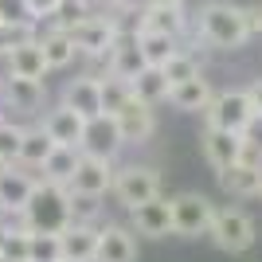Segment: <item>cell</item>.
Returning <instances> with one entry per match:
<instances>
[{
    "instance_id": "obj_3",
    "label": "cell",
    "mask_w": 262,
    "mask_h": 262,
    "mask_svg": "<svg viewBox=\"0 0 262 262\" xmlns=\"http://www.w3.org/2000/svg\"><path fill=\"white\" fill-rule=\"evenodd\" d=\"M63 32L71 35V43L78 47V55H90V59H110V51H114L118 39H121V28L110 20L106 12L82 16V20L67 24Z\"/></svg>"
},
{
    "instance_id": "obj_25",
    "label": "cell",
    "mask_w": 262,
    "mask_h": 262,
    "mask_svg": "<svg viewBox=\"0 0 262 262\" xmlns=\"http://www.w3.org/2000/svg\"><path fill=\"white\" fill-rule=\"evenodd\" d=\"M39 43H43L47 71H63V67L75 63V55H78V47L71 43V35H67L63 28H47V32L39 35Z\"/></svg>"
},
{
    "instance_id": "obj_1",
    "label": "cell",
    "mask_w": 262,
    "mask_h": 262,
    "mask_svg": "<svg viewBox=\"0 0 262 262\" xmlns=\"http://www.w3.org/2000/svg\"><path fill=\"white\" fill-rule=\"evenodd\" d=\"M196 35L204 47L215 51H239L247 43V24H243V8L231 0H208L196 12Z\"/></svg>"
},
{
    "instance_id": "obj_16",
    "label": "cell",
    "mask_w": 262,
    "mask_h": 262,
    "mask_svg": "<svg viewBox=\"0 0 262 262\" xmlns=\"http://www.w3.org/2000/svg\"><path fill=\"white\" fill-rule=\"evenodd\" d=\"M63 106H71L82 118H98L102 114V78L98 75H78L63 86Z\"/></svg>"
},
{
    "instance_id": "obj_17",
    "label": "cell",
    "mask_w": 262,
    "mask_h": 262,
    "mask_svg": "<svg viewBox=\"0 0 262 262\" xmlns=\"http://www.w3.org/2000/svg\"><path fill=\"white\" fill-rule=\"evenodd\" d=\"M35 184H39V176L24 172L20 164H8V168L0 172V204H4V211H16V215H20V211L28 208V200H32Z\"/></svg>"
},
{
    "instance_id": "obj_15",
    "label": "cell",
    "mask_w": 262,
    "mask_h": 262,
    "mask_svg": "<svg viewBox=\"0 0 262 262\" xmlns=\"http://www.w3.org/2000/svg\"><path fill=\"white\" fill-rule=\"evenodd\" d=\"M137 32H161V35L180 39L188 32L184 4H145L141 16H137Z\"/></svg>"
},
{
    "instance_id": "obj_2",
    "label": "cell",
    "mask_w": 262,
    "mask_h": 262,
    "mask_svg": "<svg viewBox=\"0 0 262 262\" xmlns=\"http://www.w3.org/2000/svg\"><path fill=\"white\" fill-rule=\"evenodd\" d=\"M20 215H24V227L32 235H63L71 227V188L39 180L32 200H28V208Z\"/></svg>"
},
{
    "instance_id": "obj_45",
    "label": "cell",
    "mask_w": 262,
    "mask_h": 262,
    "mask_svg": "<svg viewBox=\"0 0 262 262\" xmlns=\"http://www.w3.org/2000/svg\"><path fill=\"white\" fill-rule=\"evenodd\" d=\"M0 211H4V204H0Z\"/></svg>"
},
{
    "instance_id": "obj_46",
    "label": "cell",
    "mask_w": 262,
    "mask_h": 262,
    "mask_svg": "<svg viewBox=\"0 0 262 262\" xmlns=\"http://www.w3.org/2000/svg\"><path fill=\"white\" fill-rule=\"evenodd\" d=\"M0 262H8V258H0Z\"/></svg>"
},
{
    "instance_id": "obj_19",
    "label": "cell",
    "mask_w": 262,
    "mask_h": 262,
    "mask_svg": "<svg viewBox=\"0 0 262 262\" xmlns=\"http://www.w3.org/2000/svg\"><path fill=\"white\" fill-rule=\"evenodd\" d=\"M4 71L16 78H43L47 75V59H43V43H39V35L28 39V43L12 47L4 55Z\"/></svg>"
},
{
    "instance_id": "obj_40",
    "label": "cell",
    "mask_w": 262,
    "mask_h": 262,
    "mask_svg": "<svg viewBox=\"0 0 262 262\" xmlns=\"http://www.w3.org/2000/svg\"><path fill=\"white\" fill-rule=\"evenodd\" d=\"M247 94H251V102H254V110L262 114V78H254L251 86H247Z\"/></svg>"
},
{
    "instance_id": "obj_8",
    "label": "cell",
    "mask_w": 262,
    "mask_h": 262,
    "mask_svg": "<svg viewBox=\"0 0 262 262\" xmlns=\"http://www.w3.org/2000/svg\"><path fill=\"white\" fill-rule=\"evenodd\" d=\"M114 161H102V157H78V168L71 176V192L75 196H90V200H102L114 188Z\"/></svg>"
},
{
    "instance_id": "obj_10",
    "label": "cell",
    "mask_w": 262,
    "mask_h": 262,
    "mask_svg": "<svg viewBox=\"0 0 262 262\" xmlns=\"http://www.w3.org/2000/svg\"><path fill=\"white\" fill-rule=\"evenodd\" d=\"M121 145H125V141H121V133H118V121L110 118V114H98V118L86 121L78 153H82V157H102V161H114Z\"/></svg>"
},
{
    "instance_id": "obj_23",
    "label": "cell",
    "mask_w": 262,
    "mask_h": 262,
    "mask_svg": "<svg viewBox=\"0 0 262 262\" xmlns=\"http://www.w3.org/2000/svg\"><path fill=\"white\" fill-rule=\"evenodd\" d=\"M211 82L204 75H196V78H188V82H180V86H172L168 90V102H172L176 110H184V114H200V110H208L211 106Z\"/></svg>"
},
{
    "instance_id": "obj_44",
    "label": "cell",
    "mask_w": 262,
    "mask_h": 262,
    "mask_svg": "<svg viewBox=\"0 0 262 262\" xmlns=\"http://www.w3.org/2000/svg\"><path fill=\"white\" fill-rule=\"evenodd\" d=\"M0 24H4V12H0Z\"/></svg>"
},
{
    "instance_id": "obj_9",
    "label": "cell",
    "mask_w": 262,
    "mask_h": 262,
    "mask_svg": "<svg viewBox=\"0 0 262 262\" xmlns=\"http://www.w3.org/2000/svg\"><path fill=\"white\" fill-rule=\"evenodd\" d=\"M0 98H4L8 110H16V114H39L43 102H47V82H43V78L4 75V78H0Z\"/></svg>"
},
{
    "instance_id": "obj_20",
    "label": "cell",
    "mask_w": 262,
    "mask_h": 262,
    "mask_svg": "<svg viewBox=\"0 0 262 262\" xmlns=\"http://www.w3.org/2000/svg\"><path fill=\"white\" fill-rule=\"evenodd\" d=\"M145 67H149V63H145V55H141V47H137V39H133V35H121L118 47H114V51H110V59H106V75L121 78V82H133Z\"/></svg>"
},
{
    "instance_id": "obj_43",
    "label": "cell",
    "mask_w": 262,
    "mask_h": 262,
    "mask_svg": "<svg viewBox=\"0 0 262 262\" xmlns=\"http://www.w3.org/2000/svg\"><path fill=\"white\" fill-rule=\"evenodd\" d=\"M4 168H8V164H4V161H0V172H4Z\"/></svg>"
},
{
    "instance_id": "obj_14",
    "label": "cell",
    "mask_w": 262,
    "mask_h": 262,
    "mask_svg": "<svg viewBox=\"0 0 262 262\" xmlns=\"http://www.w3.org/2000/svg\"><path fill=\"white\" fill-rule=\"evenodd\" d=\"M129 223L145 239H168V235H172V204L164 196H157V200H149V204H141V208H133Z\"/></svg>"
},
{
    "instance_id": "obj_26",
    "label": "cell",
    "mask_w": 262,
    "mask_h": 262,
    "mask_svg": "<svg viewBox=\"0 0 262 262\" xmlns=\"http://www.w3.org/2000/svg\"><path fill=\"white\" fill-rule=\"evenodd\" d=\"M55 153V141L47 137L39 125H32V129H24V141H20V157H16V164L20 168H43V161Z\"/></svg>"
},
{
    "instance_id": "obj_35",
    "label": "cell",
    "mask_w": 262,
    "mask_h": 262,
    "mask_svg": "<svg viewBox=\"0 0 262 262\" xmlns=\"http://www.w3.org/2000/svg\"><path fill=\"white\" fill-rule=\"evenodd\" d=\"M243 161L262 164V114L243 129Z\"/></svg>"
},
{
    "instance_id": "obj_27",
    "label": "cell",
    "mask_w": 262,
    "mask_h": 262,
    "mask_svg": "<svg viewBox=\"0 0 262 262\" xmlns=\"http://www.w3.org/2000/svg\"><path fill=\"white\" fill-rule=\"evenodd\" d=\"M133 39H137V47H141V55H145L149 67H164L176 51H180V39L161 35V32H133Z\"/></svg>"
},
{
    "instance_id": "obj_39",
    "label": "cell",
    "mask_w": 262,
    "mask_h": 262,
    "mask_svg": "<svg viewBox=\"0 0 262 262\" xmlns=\"http://www.w3.org/2000/svg\"><path fill=\"white\" fill-rule=\"evenodd\" d=\"M12 227H24V215H16V211H0V247H4V239H8Z\"/></svg>"
},
{
    "instance_id": "obj_38",
    "label": "cell",
    "mask_w": 262,
    "mask_h": 262,
    "mask_svg": "<svg viewBox=\"0 0 262 262\" xmlns=\"http://www.w3.org/2000/svg\"><path fill=\"white\" fill-rule=\"evenodd\" d=\"M243 24H247V39L262 35V4H247L243 8Z\"/></svg>"
},
{
    "instance_id": "obj_24",
    "label": "cell",
    "mask_w": 262,
    "mask_h": 262,
    "mask_svg": "<svg viewBox=\"0 0 262 262\" xmlns=\"http://www.w3.org/2000/svg\"><path fill=\"white\" fill-rule=\"evenodd\" d=\"M129 90H133V98L137 102H145V106H161V102H168V78H164V71L161 67H145L141 75L129 82Z\"/></svg>"
},
{
    "instance_id": "obj_31",
    "label": "cell",
    "mask_w": 262,
    "mask_h": 262,
    "mask_svg": "<svg viewBox=\"0 0 262 262\" xmlns=\"http://www.w3.org/2000/svg\"><path fill=\"white\" fill-rule=\"evenodd\" d=\"M133 98V90H129V82H121V78H114V75H106L102 78V114H118L125 102Z\"/></svg>"
},
{
    "instance_id": "obj_7",
    "label": "cell",
    "mask_w": 262,
    "mask_h": 262,
    "mask_svg": "<svg viewBox=\"0 0 262 262\" xmlns=\"http://www.w3.org/2000/svg\"><path fill=\"white\" fill-rule=\"evenodd\" d=\"M204 114H208V125L227 129V133H239V137H243V129L258 118V110H254V102H251L247 90H223V94H215Z\"/></svg>"
},
{
    "instance_id": "obj_30",
    "label": "cell",
    "mask_w": 262,
    "mask_h": 262,
    "mask_svg": "<svg viewBox=\"0 0 262 262\" xmlns=\"http://www.w3.org/2000/svg\"><path fill=\"white\" fill-rule=\"evenodd\" d=\"M35 24L28 20V16H20V20H4L0 24V59L12 51V47H20V43H28V39H35Z\"/></svg>"
},
{
    "instance_id": "obj_41",
    "label": "cell",
    "mask_w": 262,
    "mask_h": 262,
    "mask_svg": "<svg viewBox=\"0 0 262 262\" xmlns=\"http://www.w3.org/2000/svg\"><path fill=\"white\" fill-rule=\"evenodd\" d=\"M145 4H184V0H145Z\"/></svg>"
},
{
    "instance_id": "obj_34",
    "label": "cell",
    "mask_w": 262,
    "mask_h": 262,
    "mask_svg": "<svg viewBox=\"0 0 262 262\" xmlns=\"http://www.w3.org/2000/svg\"><path fill=\"white\" fill-rule=\"evenodd\" d=\"M32 262H63L59 235H32Z\"/></svg>"
},
{
    "instance_id": "obj_4",
    "label": "cell",
    "mask_w": 262,
    "mask_h": 262,
    "mask_svg": "<svg viewBox=\"0 0 262 262\" xmlns=\"http://www.w3.org/2000/svg\"><path fill=\"white\" fill-rule=\"evenodd\" d=\"M110 192H114V200L125 211H133V208H141V204L161 196V172L149 168V164H125V168L114 172V188Z\"/></svg>"
},
{
    "instance_id": "obj_33",
    "label": "cell",
    "mask_w": 262,
    "mask_h": 262,
    "mask_svg": "<svg viewBox=\"0 0 262 262\" xmlns=\"http://www.w3.org/2000/svg\"><path fill=\"white\" fill-rule=\"evenodd\" d=\"M20 141H24V125H16V121H0V161L4 164H16V157H20Z\"/></svg>"
},
{
    "instance_id": "obj_21",
    "label": "cell",
    "mask_w": 262,
    "mask_h": 262,
    "mask_svg": "<svg viewBox=\"0 0 262 262\" xmlns=\"http://www.w3.org/2000/svg\"><path fill=\"white\" fill-rule=\"evenodd\" d=\"M219 188L231 192V196H239V200L262 196V164H251V161L231 164L227 172H219Z\"/></svg>"
},
{
    "instance_id": "obj_28",
    "label": "cell",
    "mask_w": 262,
    "mask_h": 262,
    "mask_svg": "<svg viewBox=\"0 0 262 262\" xmlns=\"http://www.w3.org/2000/svg\"><path fill=\"white\" fill-rule=\"evenodd\" d=\"M78 149H67V145H55V153L43 161V180H51V184H71V176H75V168H78Z\"/></svg>"
},
{
    "instance_id": "obj_37",
    "label": "cell",
    "mask_w": 262,
    "mask_h": 262,
    "mask_svg": "<svg viewBox=\"0 0 262 262\" xmlns=\"http://www.w3.org/2000/svg\"><path fill=\"white\" fill-rule=\"evenodd\" d=\"M71 223H90V227H98V200L75 196V192H71Z\"/></svg>"
},
{
    "instance_id": "obj_6",
    "label": "cell",
    "mask_w": 262,
    "mask_h": 262,
    "mask_svg": "<svg viewBox=\"0 0 262 262\" xmlns=\"http://www.w3.org/2000/svg\"><path fill=\"white\" fill-rule=\"evenodd\" d=\"M172 204V235L180 239H200L211 231V219H215V204L200 192H180V196L168 200Z\"/></svg>"
},
{
    "instance_id": "obj_5",
    "label": "cell",
    "mask_w": 262,
    "mask_h": 262,
    "mask_svg": "<svg viewBox=\"0 0 262 262\" xmlns=\"http://www.w3.org/2000/svg\"><path fill=\"white\" fill-rule=\"evenodd\" d=\"M211 243H215L219 251L227 254H243L251 251L254 239H258V227H254V219L247 215L243 208H215V219H211Z\"/></svg>"
},
{
    "instance_id": "obj_18",
    "label": "cell",
    "mask_w": 262,
    "mask_h": 262,
    "mask_svg": "<svg viewBox=\"0 0 262 262\" xmlns=\"http://www.w3.org/2000/svg\"><path fill=\"white\" fill-rule=\"evenodd\" d=\"M94 262H137V239H133V231L118 227V223L98 227V254H94Z\"/></svg>"
},
{
    "instance_id": "obj_42",
    "label": "cell",
    "mask_w": 262,
    "mask_h": 262,
    "mask_svg": "<svg viewBox=\"0 0 262 262\" xmlns=\"http://www.w3.org/2000/svg\"><path fill=\"white\" fill-rule=\"evenodd\" d=\"M4 118H8V106H4V98H0V121H4Z\"/></svg>"
},
{
    "instance_id": "obj_13",
    "label": "cell",
    "mask_w": 262,
    "mask_h": 262,
    "mask_svg": "<svg viewBox=\"0 0 262 262\" xmlns=\"http://www.w3.org/2000/svg\"><path fill=\"white\" fill-rule=\"evenodd\" d=\"M39 129H43L55 145L78 149V145H82V129H86V118H82V114H75L71 106H63V102H59L55 110H47V114H43Z\"/></svg>"
},
{
    "instance_id": "obj_22",
    "label": "cell",
    "mask_w": 262,
    "mask_h": 262,
    "mask_svg": "<svg viewBox=\"0 0 262 262\" xmlns=\"http://www.w3.org/2000/svg\"><path fill=\"white\" fill-rule=\"evenodd\" d=\"M59 239H63V262H94L98 254V227L90 223H71Z\"/></svg>"
},
{
    "instance_id": "obj_12",
    "label": "cell",
    "mask_w": 262,
    "mask_h": 262,
    "mask_svg": "<svg viewBox=\"0 0 262 262\" xmlns=\"http://www.w3.org/2000/svg\"><path fill=\"white\" fill-rule=\"evenodd\" d=\"M200 145H204V157H208V164L215 168V172H227L231 164L243 161V137H239V133H227V129H215V125H204Z\"/></svg>"
},
{
    "instance_id": "obj_32",
    "label": "cell",
    "mask_w": 262,
    "mask_h": 262,
    "mask_svg": "<svg viewBox=\"0 0 262 262\" xmlns=\"http://www.w3.org/2000/svg\"><path fill=\"white\" fill-rule=\"evenodd\" d=\"M0 258L8 262H32V231L28 227H12L4 247H0Z\"/></svg>"
},
{
    "instance_id": "obj_29",
    "label": "cell",
    "mask_w": 262,
    "mask_h": 262,
    "mask_svg": "<svg viewBox=\"0 0 262 262\" xmlns=\"http://www.w3.org/2000/svg\"><path fill=\"white\" fill-rule=\"evenodd\" d=\"M161 71H164V78H168V86H180V82H188V78L204 75V71H200L196 51H188V47H180V51H176L172 59L161 67Z\"/></svg>"
},
{
    "instance_id": "obj_36",
    "label": "cell",
    "mask_w": 262,
    "mask_h": 262,
    "mask_svg": "<svg viewBox=\"0 0 262 262\" xmlns=\"http://www.w3.org/2000/svg\"><path fill=\"white\" fill-rule=\"evenodd\" d=\"M67 0H24V16L32 24H43V20H55L63 12Z\"/></svg>"
},
{
    "instance_id": "obj_11",
    "label": "cell",
    "mask_w": 262,
    "mask_h": 262,
    "mask_svg": "<svg viewBox=\"0 0 262 262\" xmlns=\"http://www.w3.org/2000/svg\"><path fill=\"white\" fill-rule=\"evenodd\" d=\"M114 121H118V133H121V141H125V145H145L157 133L153 106H145V102H137V98L125 102V106L114 114Z\"/></svg>"
}]
</instances>
